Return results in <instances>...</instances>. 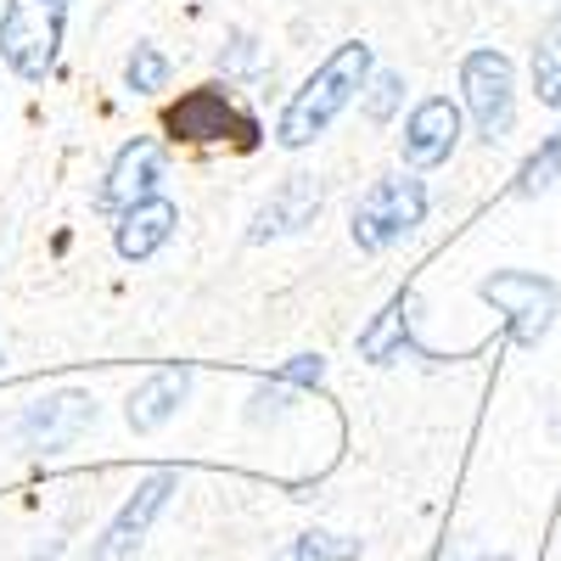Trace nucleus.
Listing matches in <instances>:
<instances>
[{
  "label": "nucleus",
  "instance_id": "f257e3e1",
  "mask_svg": "<svg viewBox=\"0 0 561 561\" xmlns=\"http://www.w3.org/2000/svg\"><path fill=\"white\" fill-rule=\"evenodd\" d=\"M370 62H377V57H370L365 39H343L337 51L293 90V102L280 107V118H275V147H287V152L314 147V140L343 118V107L370 84Z\"/></svg>",
  "mask_w": 561,
  "mask_h": 561
},
{
  "label": "nucleus",
  "instance_id": "f03ea898",
  "mask_svg": "<svg viewBox=\"0 0 561 561\" xmlns=\"http://www.w3.org/2000/svg\"><path fill=\"white\" fill-rule=\"evenodd\" d=\"M62 34H68V0H7V12H0V57H7L18 79L39 84L57 68Z\"/></svg>",
  "mask_w": 561,
  "mask_h": 561
},
{
  "label": "nucleus",
  "instance_id": "7ed1b4c3",
  "mask_svg": "<svg viewBox=\"0 0 561 561\" xmlns=\"http://www.w3.org/2000/svg\"><path fill=\"white\" fill-rule=\"evenodd\" d=\"M421 219H427V185L415 174H388L354 203V248L359 253H388L404 237H415Z\"/></svg>",
  "mask_w": 561,
  "mask_h": 561
},
{
  "label": "nucleus",
  "instance_id": "20e7f679",
  "mask_svg": "<svg viewBox=\"0 0 561 561\" xmlns=\"http://www.w3.org/2000/svg\"><path fill=\"white\" fill-rule=\"evenodd\" d=\"M460 96H466V113H472L478 135L489 140H505L511 124H517V73H511V57L494 51V45H478L466 51L460 62Z\"/></svg>",
  "mask_w": 561,
  "mask_h": 561
},
{
  "label": "nucleus",
  "instance_id": "39448f33",
  "mask_svg": "<svg viewBox=\"0 0 561 561\" xmlns=\"http://www.w3.org/2000/svg\"><path fill=\"white\" fill-rule=\"evenodd\" d=\"M478 298L494 304L505 320H511V337H517L523 348H539L550 320L561 309V287L550 275H534V270H494L478 280Z\"/></svg>",
  "mask_w": 561,
  "mask_h": 561
},
{
  "label": "nucleus",
  "instance_id": "423d86ee",
  "mask_svg": "<svg viewBox=\"0 0 561 561\" xmlns=\"http://www.w3.org/2000/svg\"><path fill=\"white\" fill-rule=\"evenodd\" d=\"M163 129L174 140H237V147H259V124L230 102V90H219V84H203L192 96H180L163 113Z\"/></svg>",
  "mask_w": 561,
  "mask_h": 561
},
{
  "label": "nucleus",
  "instance_id": "0eeeda50",
  "mask_svg": "<svg viewBox=\"0 0 561 561\" xmlns=\"http://www.w3.org/2000/svg\"><path fill=\"white\" fill-rule=\"evenodd\" d=\"M180 489V478L174 472H152L147 483H140L124 505H118V517L107 523V534L96 539V550H90V561H129L140 545H147V534H152V523L163 517V505H169V494Z\"/></svg>",
  "mask_w": 561,
  "mask_h": 561
},
{
  "label": "nucleus",
  "instance_id": "6e6552de",
  "mask_svg": "<svg viewBox=\"0 0 561 561\" xmlns=\"http://www.w3.org/2000/svg\"><path fill=\"white\" fill-rule=\"evenodd\" d=\"M158 185H163V147L152 135H140V140H129V147H118V158L107 163V174L96 185V208L124 214L135 203L158 197Z\"/></svg>",
  "mask_w": 561,
  "mask_h": 561
},
{
  "label": "nucleus",
  "instance_id": "1a4fd4ad",
  "mask_svg": "<svg viewBox=\"0 0 561 561\" xmlns=\"http://www.w3.org/2000/svg\"><path fill=\"white\" fill-rule=\"evenodd\" d=\"M325 208V192L314 174H287L275 185V192L253 208V225H248V242L264 248V242H280V237H298V230H309Z\"/></svg>",
  "mask_w": 561,
  "mask_h": 561
},
{
  "label": "nucleus",
  "instance_id": "9d476101",
  "mask_svg": "<svg viewBox=\"0 0 561 561\" xmlns=\"http://www.w3.org/2000/svg\"><path fill=\"white\" fill-rule=\"evenodd\" d=\"M460 147V107L449 96H427L415 102L410 118H404V135H399V152L410 169H438L449 163Z\"/></svg>",
  "mask_w": 561,
  "mask_h": 561
},
{
  "label": "nucleus",
  "instance_id": "9b49d317",
  "mask_svg": "<svg viewBox=\"0 0 561 561\" xmlns=\"http://www.w3.org/2000/svg\"><path fill=\"white\" fill-rule=\"evenodd\" d=\"M90 427H96V404L84 393H57V399H39L18 415V438L28 449H73Z\"/></svg>",
  "mask_w": 561,
  "mask_h": 561
},
{
  "label": "nucleus",
  "instance_id": "f8f14e48",
  "mask_svg": "<svg viewBox=\"0 0 561 561\" xmlns=\"http://www.w3.org/2000/svg\"><path fill=\"white\" fill-rule=\"evenodd\" d=\"M174 225H180V208H174L169 197H147V203H135V208L118 214L113 248H118V259L140 264V259H152V253L174 237Z\"/></svg>",
  "mask_w": 561,
  "mask_h": 561
},
{
  "label": "nucleus",
  "instance_id": "ddd939ff",
  "mask_svg": "<svg viewBox=\"0 0 561 561\" xmlns=\"http://www.w3.org/2000/svg\"><path fill=\"white\" fill-rule=\"evenodd\" d=\"M185 393H192V370H185V365L152 370V377H147V382H140V388L129 393V404H124V421H129L135 433H158V427H169V421L180 415Z\"/></svg>",
  "mask_w": 561,
  "mask_h": 561
},
{
  "label": "nucleus",
  "instance_id": "4468645a",
  "mask_svg": "<svg viewBox=\"0 0 561 561\" xmlns=\"http://www.w3.org/2000/svg\"><path fill=\"white\" fill-rule=\"evenodd\" d=\"M404 343H410V298L399 293L377 320L359 332V359H370V365H388V359H399L404 354Z\"/></svg>",
  "mask_w": 561,
  "mask_h": 561
},
{
  "label": "nucleus",
  "instance_id": "2eb2a0df",
  "mask_svg": "<svg viewBox=\"0 0 561 561\" xmlns=\"http://www.w3.org/2000/svg\"><path fill=\"white\" fill-rule=\"evenodd\" d=\"M270 561H359V539H354V534H325V528H309V534L287 539Z\"/></svg>",
  "mask_w": 561,
  "mask_h": 561
},
{
  "label": "nucleus",
  "instance_id": "dca6fc26",
  "mask_svg": "<svg viewBox=\"0 0 561 561\" xmlns=\"http://www.w3.org/2000/svg\"><path fill=\"white\" fill-rule=\"evenodd\" d=\"M534 96L550 113H561V18L534 39Z\"/></svg>",
  "mask_w": 561,
  "mask_h": 561
},
{
  "label": "nucleus",
  "instance_id": "f3484780",
  "mask_svg": "<svg viewBox=\"0 0 561 561\" xmlns=\"http://www.w3.org/2000/svg\"><path fill=\"white\" fill-rule=\"evenodd\" d=\"M124 84L135 90V96H158V90H169V57L158 51L152 39H140L129 62H124Z\"/></svg>",
  "mask_w": 561,
  "mask_h": 561
},
{
  "label": "nucleus",
  "instance_id": "a211bd4d",
  "mask_svg": "<svg viewBox=\"0 0 561 561\" xmlns=\"http://www.w3.org/2000/svg\"><path fill=\"white\" fill-rule=\"evenodd\" d=\"M561 180V129L545 140V147L523 163V174H517V197H539V192H550V185Z\"/></svg>",
  "mask_w": 561,
  "mask_h": 561
},
{
  "label": "nucleus",
  "instance_id": "6ab92c4d",
  "mask_svg": "<svg viewBox=\"0 0 561 561\" xmlns=\"http://www.w3.org/2000/svg\"><path fill=\"white\" fill-rule=\"evenodd\" d=\"M320 377H325V359L320 354H298V359H287L275 370V382L264 388V404L270 399H287L293 388H320Z\"/></svg>",
  "mask_w": 561,
  "mask_h": 561
},
{
  "label": "nucleus",
  "instance_id": "aec40b11",
  "mask_svg": "<svg viewBox=\"0 0 561 561\" xmlns=\"http://www.w3.org/2000/svg\"><path fill=\"white\" fill-rule=\"evenodd\" d=\"M404 102V73H377V79H370V102H365V118L370 124H388L393 118V107Z\"/></svg>",
  "mask_w": 561,
  "mask_h": 561
},
{
  "label": "nucleus",
  "instance_id": "412c9836",
  "mask_svg": "<svg viewBox=\"0 0 561 561\" xmlns=\"http://www.w3.org/2000/svg\"><path fill=\"white\" fill-rule=\"evenodd\" d=\"M478 561H511V556H500V550H489V556H478Z\"/></svg>",
  "mask_w": 561,
  "mask_h": 561
}]
</instances>
